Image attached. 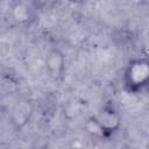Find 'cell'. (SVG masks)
Segmentation results:
<instances>
[{"label": "cell", "instance_id": "obj_1", "mask_svg": "<svg viewBox=\"0 0 149 149\" xmlns=\"http://www.w3.org/2000/svg\"><path fill=\"white\" fill-rule=\"evenodd\" d=\"M125 87L132 93H139L149 88V58L132 59L123 71Z\"/></svg>", "mask_w": 149, "mask_h": 149}, {"label": "cell", "instance_id": "obj_2", "mask_svg": "<svg viewBox=\"0 0 149 149\" xmlns=\"http://www.w3.org/2000/svg\"><path fill=\"white\" fill-rule=\"evenodd\" d=\"M88 123L95 129V134L102 137H109L120 129L121 115L113 105L106 104L91 116Z\"/></svg>", "mask_w": 149, "mask_h": 149}, {"label": "cell", "instance_id": "obj_3", "mask_svg": "<svg viewBox=\"0 0 149 149\" xmlns=\"http://www.w3.org/2000/svg\"><path fill=\"white\" fill-rule=\"evenodd\" d=\"M65 65H66V58L59 49L52 48L47 52L44 57V66L48 76L52 80L58 81L63 79L66 70Z\"/></svg>", "mask_w": 149, "mask_h": 149}, {"label": "cell", "instance_id": "obj_4", "mask_svg": "<svg viewBox=\"0 0 149 149\" xmlns=\"http://www.w3.org/2000/svg\"><path fill=\"white\" fill-rule=\"evenodd\" d=\"M31 114H33V106L30 101L27 99H17L13 104L8 116L10 119L12 125L16 129H21L29 122Z\"/></svg>", "mask_w": 149, "mask_h": 149}, {"label": "cell", "instance_id": "obj_5", "mask_svg": "<svg viewBox=\"0 0 149 149\" xmlns=\"http://www.w3.org/2000/svg\"><path fill=\"white\" fill-rule=\"evenodd\" d=\"M12 16L17 23H29L34 17V12L27 2H17L12 8Z\"/></svg>", "mask_w": 149, "mask_h": 149}]
</instances>
